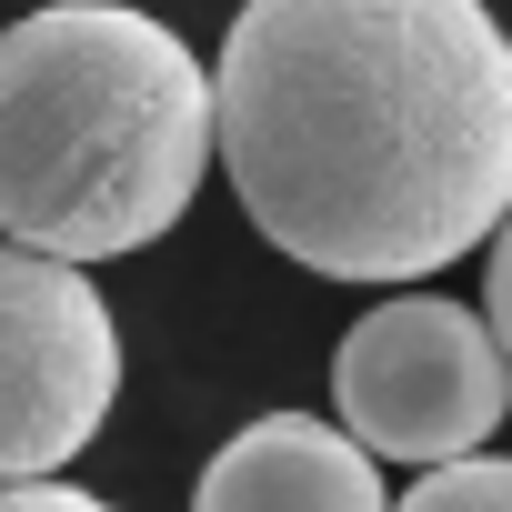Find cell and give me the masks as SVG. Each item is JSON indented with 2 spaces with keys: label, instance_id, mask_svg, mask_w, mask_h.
<instances>
[{
  "label": "cell",
  "instance_id": "cell-1",
  "mask_svg": "<svg viewBox=\"0 0 512 512\" xmlns=\"http://www.w3.org/2000/svg\"><path fill=\"white\" fill-rule=\"evenodd\" d=\"M211 151L282 262L422 282L512 211V31L482 0H241Z\"/></svg>",
  "mask_w": 512,
  "mask_h": 512
},
{
  "label": "cell",
  "instance_id": "cell-2",
  "mask_svg": "<svg viewBox=\"0 0 512 512\" xmlns=\"http://www.w3.org/2000/svg\"><path fill=\"white\" fill-rule=\"evenodd\" d=\"M211 171V71L131 0H41L0 31V241L151 251Z\"/></svg>",
  "mask_w": 512,
  "mask_h": 512
},
{
  "label": "cell",
  "instance_id": "cell-3",
  "mask_svg": "<svg viewBox=\"0 0 512 512\" xmlns=\"http://www.w3.org/2000/svg\"><path fill=\"white\" fill-rule=\"evenodd\" d=\"M332 402L342 432L372 462H462L482 452V432H502L512 412V362L492 342L482 312L442 302V292H402L382 312H362L332 352Z\"/></svg>",
  "mask_w": 512,
  "mask_h": 512
},
{
  "label": "cell",
  "instance_id": "cell-4",
  "mask_svg": "<svg viewBox=\"0 0 512 512\" xmlns=\"http://www.w3.org/2000/svg\"><path fill=\"white\" fill-rule=\"evenodd\" d=\"M121 402V322L81 262L0 241V482H51Z\"/></svg>",
  "mask_w": 512,
  "mask_h": 512
},
{
  "label": "cell",
  "instance_id": "cell-5",
  "mask_svg": "<svg viewBox=\"0 0 512 512\" xmlns=\"http://www.w3.org/2000/svg\"><path fill=\"white\" fill-rule=\"evenodd\" d=\"M191 512H392V502H382L372 452L342 422H322V412H262V422H241L201 462Z\"/></svg>",
  "mask_w": 512,
  "mask_h": 512
},
{
  "label": "cell",
  "instance_id": "cell-6",
  "mask_svg": "<svg viewBox=\"0 0 512 512\" xmlns=\"http://www.w3.org/2000/svg\"><path fill=\"white\" fill-rule=\"evenodd\" d=\"M392 512H512V452H462V462H432Z\"/></svg>",
  "mask_w": 512,
  "mask_h": 512
},
{
  "label": "cell",
  "instance_id": "cell-7",
  "mask_svg": "<svg viewBox=\"0 0 512 512\" xmlns=\"http://www.w3.org/2000/svg\"><path fill=\"white\" fill-rule=\"evenodd\" d=\"M0 512H111V502L81 482H0Z\"/></svg>",
  "mask_w": 512,
  "mask_h": 512
},
{
  "label": "cell",
  "instance_id": "cell-8",
  "mask_svg": "<svg viewBox=\"0 0 512 512\" xmlns=\"http://www.w3.org/2000/svg\"><path fill=\"white\" fill-rule=\"evenodd\" d=\"M482 302H492L482 322H492V342H502V362H512V211L492 221V292H482Z\"/></svg>",
  "mask_w": 512,
  "mask_h": 512
}]
</instances>
